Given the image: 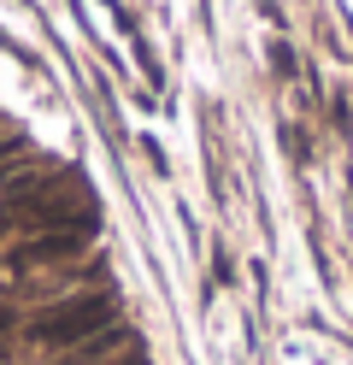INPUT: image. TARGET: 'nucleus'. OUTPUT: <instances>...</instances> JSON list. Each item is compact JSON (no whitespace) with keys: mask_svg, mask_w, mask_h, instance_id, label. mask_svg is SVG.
<instances>
[{"mask_svg":"<svg viewBox=\"0 0 353 365\" xmlns=\"http://www.w3.org/2000/svg\"><path fill=\"white\" fill-rule=\"evenodd\" d=\"M124 307H118V289H83V294H65V301H47V307H24L18 318V341L30 348H47V354H65L77 341L101 336L106 324H118Z\"/></svg>","mask_w":353,"mask_h":365,"instance_id":"obj_1","label":"nucleus"},{"mask_svg":"<svg viewBox=\"0 0 353 365\" xmlns=\"http://www.w3.org/2000/svg\"><path fill=\"white\" fill-rule=\"evenodd\" d=\"M94 247V224H77V230H41V236H18L0 247V283H24V277H47L71 259H83Z\"/></svg>","mask_w":353,"mask_h":365,"instance_id":"obj_2","label":"nucleus"},{"mask_svg":"<svg viewBox=\"0 0 353 365\" xmlns=\"http://www.w3.org/2000/svg\"><path fill=\"white\" fill-rule=\"evenodd\" d=\"M124 348H135V324H130V318H118V324H106L101 336H88V341H77V348L53 354L47 365H112Z\"/></svg>","mask_w":353,"mask_h":365,"instance_id":"obj_3","label":"nucleus"},{"mask_svg":"<svg viewBox=\"0 0 353 365\" xmlns=\"http://www.w3.org/2000/svg\"><path fill=\"white\" fill-rule=\"evenodd\" d=\"M112 365H148V359H141V354H135V348H130V354H118V359H112Z\"/></svg>","mask_w":353,"mask_h":365,"instance_id":"obj_4","label":"nucleus"}]
</instances>
